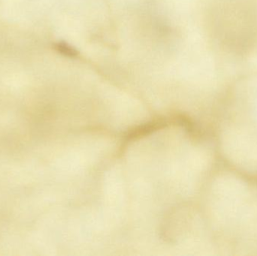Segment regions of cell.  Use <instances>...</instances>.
I'll return each mask as SVG.
<instances>
[{"instance_id": "1", "label": "cell", "mask_w": 257, "mask_h": 256, "mask_svg": "<svg viewBox=\"0 0 257 256\" xmlns=\"http://www.w3.org/2000/svg\"><path fill=\"white\" fill-rule=\"evenodd\" d=\"M59 49H60V50H62V53H64V54L68 55V56H77L78 52L76 51L74 48H72V47H69V46L67 45V44H60V45H59Z\"/></svg>"}]
</instances>
